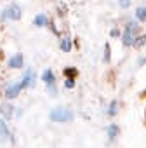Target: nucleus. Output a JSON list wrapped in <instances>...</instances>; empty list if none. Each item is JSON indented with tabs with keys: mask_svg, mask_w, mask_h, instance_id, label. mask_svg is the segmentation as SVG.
I'll return each instance as SVG.
<instances>
[{
	"mask_svg": "<svg viewBox=\"0 0 146 148\" xmlns=\"http://www.w3.org/2000/svg\"><path fill=\"white\" fill-rule=\"evenodd\" d=\"M110 37H111V38H118V37H122V33H120V30H118V28H111Z\"/></svg>",
	"mask_w": 146,
	"mask_h": 148,
	"instance_id": "nucleus-19",
	"label": "nucleus"
},
{
	"mask_svg": "<svg viewBox=\"0 0 146 148\" xmlns=\"http://www.w3.org/2000/svg\"><path fill=\"white\" fill-rule=\"evenodd\" d=\"M118 2H120L122 9H129V5H130V0H118Z\"/></svg>",
	"mask_w": 146,
	"mask_h": 148,
	"instance_id": "nucleus-20",
	"label": "nucleus"
},
{
	"mask_svg": "<svg viewBox=\"0 0 146 148\" xmlns=\"http://www.w3.org/2000/svg\"><path fill=\"white\" fill-rule=\"evenodd\" d=\"M117 105H118L117 101H111V103H110V106H108V115H110V117H115V113H117V110H118Z\"/></svg>",
	"mask_w": 146,
	"mask_h": 148,
	"instance_id": "nucleus-16",
	"label": "nucleus"
},
{
	"mask_svg": "<svg viewBox=\"0 0 146 148\" xmlns=\"http://www.w3.org/2000/svg\"><path fill=\"white\" fill-rule=\"evenodd\" d=\"M144 63H146V58H143V59H139V66H143Z\"/></svg>",
	"mask_w": 146,
	"mask_h": 148,
	"instance_id": "nucleus-22",
	"label": "nucleus"
},
{
	"mask_svg": "<svg viewBox=\"0 0 146 148\" xmlns=\"http://www.w3.org/2000/svg\"><path fill=\"white\" fill-rule=\"evenodd\" d=\"M137 33H139V21L137 19L136 21H129L127 26H125V30H123V33H122V44H123V47H132L134 38H136Z\"/></svg>",
	"mask_w": 146,
	"mask_h": 148,
	"instance_id": "nucleus-1",
	"label": "nucleus"
},
{
	"mask_svg": "<svg viewBox=\"0 0 146 148\" xmlns=\"http://www.w3.org/2000/svg\"><path fill=\"white\" fill-rule=\"evenodd\" d=\"M59 47H61V51H64V52H70L71 51V40L68 38V37H64V38H61V42H59Z\"/></svg>",
	"mask_w": 146,
	"mask_h": 148,
	"instance_id": "nucleus-13",
	"label": "nucleus"
},
{
	"mask_svg": "<svg viewBox=\"0 0 146 148\" xmlns=\"http://www.w3.org/2000/svg\"><path fill=\"white\" fill-rule=\"evenodd\" d=\"M9 68H23V54H16L9 59Z\"/></svg>",
	"mask_w": 146,
	"mask_h": 148,
	"instance_id": "nucleus-6",
	"label": "nucleus"
},
{
	"mask_svg": "<svg viewBox=\"0 0 146 148\" xmlns=\"http://www.w3.org/2000/svg\"><path fill=\"white\" fill-rule=\"evenodd\" d=\"M12 112H14V108L11 105H7V103L0 106V113L4 115V119H12Z\"/></svg>",
	"mask_w": 146,
	"mask_h": 148,
	"instance_id": "nucleus-9",
	"label": "nucleus"
},
{
	"mask_svg": "<svg viewBox=\"0 0 146 148\" xmlns=\"http://www.w3.org/2000/svg\"><path fill=\"white\" fill-rule=\"evenodd\" d=\"M21 84H23V87H33V86H35V71H33V70H28V71L25 73Z\"/></svg>",
	"mask_w": 146,
	"mask_h": 148,
	"instance_id": "nucleus-4",
	"label": "nucleus"
},
{
	"mask_svg": "<svg viewBox=\"0 0 146 148\" xmlns=\"http://www.w3.org/2000/svg\"><path fill=\"white\" fill-rule=\"evenodd\" d=\"M21 18V9L18 7V5H11V7H7L4 12H2V19L5 21V19H14V21H18Z\"/></svg>",
	"mask_w": 146,
	"mask_h": 148,
	"instance_id": "nucleus-3",
	"label": "nucleus"
},
{
	"mask_svg": "<svg viewBox=\"0 0 146 148\" xmlns=\"http://www.w3.org/2000/svg\"><path fill=\"white\" fill-rule=\"evenodd\" d=\"M0 139H9V129L2 119H0Z\"/></svg>",
	"mask_w": 146,
	"mask_h": 148,
	"instance_id": "nucleus-15",
	"label": "nucleus"
},
{
	"mask_svg": "<svg viewBox=\"0 0 146 148\" xmlns=\"http://www.w3.org/2000/svg\"><path fill=\"white\" fill-rule=\"evenodd\" d=\"M118 131H120V129H118L117 124H110V125H108V139H110V141L115 139V138L118 136Z\"/></svg>",
	"mask_w": 146,
	"mask_h": 148,
	"instance_id": "nucleus-11",
	"label": "nucleus"
},
{
	"mask_svg": "<svg viewBox=\"0 0 146 148\" xmlns=\"http://www.w3.org/2000/svg\"><path fill=\"white\" fill-rule=\"evenodd\" d=\"M42 82H45V84H54L56 82V79H54V73H52V70L50 68H47V70H44V73H42Z\"/></svg>",
	"mask_w": 146,
	"mask_h": 148,
	"instance_id": "nucleus-7",
	"label": "nucleus"
},
{
	"mask_svg": "<svg viewBox=\"0 0 146 148\" xmlns=\"http://www.w3.org/2000/svg\"><path fill=\"white\" fill-rule=\"evenodd\" d=\"M73 117H75V113H73L70 108H66V106H57V108H54V110L49 113V119H50L52 122H59V124L71 122Z\"/></svg>",
	"mask_w": 146,
	"mask_h": 148,
	"instance_id": "nucleus-2",
	"label": "nucleus"
},
{
	"mask_svg": "<svg viewBox=\"0 0 146 148\" xmlns=\"http://www.w3.org/2000/svg\"><path fill=\"white\" fill-rule=\"evenodd\" d=\"M63 75H64L66 79H75V77L78 75V70H77V68H71V66H68V68H64Z\"/></svg>",
	"mask_w": 146,
	"mask_h": 148,
	"instance_id": "nucleus-14",
	"label": "nucleus"
},
{
	"mask_svg": "<svg viewBox=\"0 0 146 148\" xmlns=\"http://www.w3.org/2000/svg\"><path fill=\"white\" fill-rule=\"evenodd\" d=\"M64 87L66 89H73L75 87V79H66L64 80Z\"/></svg>",
	"mask_w": 146,
	"mask_h": 148,
	"instance_id": "nucleus-18",
	"label": "nucleus"
},
{
	"mask_svg": "<svg viewBox=\"0 0 146 148\" xmlns=\"http://www.w3.org/2000/svg\"><path fill=\"white\" fill-rule=\"evenodd\" d=\"M33 23H35V26H47V25H49V18H47L45 14H38Z\"/></svg>",
	"mask_w": 146,
	"mask_h": 148,
	"instance_id": "nucleus-12",
	"label": "nucleus"
},
{
	"mask_svg": "<svg viewBox=\"0 0 146 148\" xmlns=\"http://www.w3.org/2000/svg\"><path fill=\"white\" fill-rule=\"evenodd\" d=\"M146 45V35H141V33H137L136 35V38H134V44H132V47H136V49H141V47H144Z\"/></svg>",
	"mask_w": 146,
	"mask_h": 148,
	"instance_id": "nucleus-8",
	"label": "nucleus"
},
{
	"mask_svg": "<svg viewBox=\"0 0 146 148\" xmlns=\"http://www.w3.org/2000/svg\"><path fill=\"white\" fill-rule=\"evenodd\" d=\"M110 56H111V47H110V44H104V58H103V61L110 63Z\"/></svg>",
	"mask_w": 146,
	"mask_h": 148,
	"instance_id": "nucleus-17",
	"label": "nucleus"
},
{
	"mask_svg": "<svg viewBox=\"0 0 146 148\" xmlns=\"http://www.w3.org/2000/svg\"><path fill=\"white\" fill-rule=\"evenodd\" d=\"M136 19L139 23H146V7L144 5H141V7L136 9Z\"/></svg>",
	"mask_w": 146,
	"mask_h": 148,
	"instance_id": "nucleus-10",
	"label": "nucleus"
},
{
	"mask_svg": "<svg viewBox=\"0 0 146 148\" xmlns=\"http://www.w3.org/2000/svg\"><path fill=\"white\" fill-rule=\"evenodd\" d=\"M47 89H49V94L50 96H56V86L54 84H47Z\"/></svg>",
	"mask_w": 146,
	"mask_h": 148,
	"instance_id": "nucleus-21",
	"label": "nucleus"
},
{
	"mask_svg": "<svg viewBox=\"0 0 146 148\" xmlns=\"http://www.w3.org/2000/svg\"><path fill=\"white\" fill-rule=\"evenodd\" d=\"M21 89H25L23 87V84L19 82V84H14V86H11L7 91H5V98H9V99H12V98H16L19 92H21Z\"/></svg>",
	"mask_w": 146,
	"mask_h": 148,
	"instance_id": "nucleus-5",
	"label": "nucleus"
}]
</instances>
